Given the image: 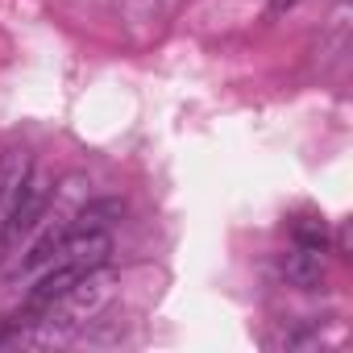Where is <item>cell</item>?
I'll return each mask as SVG.
<instances>
[{
    "label": "cell",
    "instance_id": "6da1fadb",
    "mask_svg": "<svg viewBox=\"0 0 353 353\" xmlns=\"http://www.w3.org/2000/svg\"><path fill=\"white\" fill-rule=\"evenodd\" d=\"M30 179H34V158H30V150L9 145L5 154H0V208L9 212L17 204V196L26 192Z\"/></svg>",
    "mask_w": 353,
    "mask_h": 353
},
{
    "label": "cell",
    "instance_id": "7a4b0ae2",
    "mask_svg": "<svg viewBox=\"0 0 353 353\" xmlns=\"http://www.w3.org/2000/svg\"><path fill=\"white\" fill-rule=\"evenodd\" d=\"M324 258H320V250H307V245H299V250H291L287 258H283V279L291 283V287H299V291H316V287H324Z\"/></svg>",
    "mask_w": 353,
    "mask_h": 353
},
{
    "label": "cell",
    "instance_id": "3957f363",
    "mask_svg": "<svg viewBox=\"0 0 353 353\" xmlns=\"http://www.w3.org/2000/svg\"><path fill=\"white\" fill-rule=\"evenodd\" d=\"M83 274H92V270H79L75 262H59L54 270H46V274L38 279V287L30 291V303H34V307H54Z\"/></svg>",
    "mask_w": 353,
    "mask_h": 353
},
{
    "label": "cell",
    "instance_id": "277c9868",
    "mask_svg": "<svg viewBox=\"0 0 353 353\" xmlns=\"http://www.w3.org/2000/svg\"><path fill=\"white\" fill-rule=\"evenodd\" d=\"M42 208H46V183L30 179V183H26V192L17 196V204L9 208V237H17V233L34 229V225H38V216H42Z\"/></svg>",
    "mask_w": 353,
    "mask_h": 353
},
{
    "label": "cell",
    "instance_id": "5b68a950",
    "mask_svg": "<svg viewBox=\"0 0 353 353\" xmlns=\"http://www.w3.org/2000/svg\"><path fill=\"white\" fill-rule=\"evenodd\" d=\"M63 237H67V225H50V229L30 245V254H26V270H42V266H50V262L59 258Z\"/></svg>",
    "mask_w": 353,
    "mask_h": 353
},
{
    "label": "cell",
    "instance_id": "8992f818",
    "mask_svg": "<svg viewBox=\"0 0 353 353\" xmlns=\"http://www.w3.org/2000/svg\"><path fill=\"white\" fill-rule=\"evenodd\" d=\"M295 241L307 245V250H324V241H328L324 221H299V225H295Z\"/></svg>",
    "mask_w": 353,
    "mask_h": 353
},
{
    "label": "cell",
    "instance_id": "52a82bcc",
    "mask_svg": "<svg viewBox=\"0 0 353 353\" xmlns=\"http://www.w3.org/2000/svg\"><path fill=\"white\" fill-rule=\"evenodd\" d=\"M295 0H270V13H283V9H291Z\"/></svg>",
    "mask_w": 353,
    "mask_h": 353
}]
</instances>
